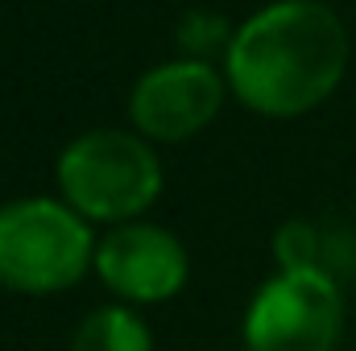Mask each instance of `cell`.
<instances>
[{
    "instance_id": "cell-1",
    "label": "cell",
    "mask_w": 356,
    "mask_h": 351,
    "mask_svg": "<svg viewBox=\"0 0 356 351\" xmlns=\"http://www.w3.org/2000/svg\"><path fill=\"white\" fill-rule=\"evenodd\" d=\"M348 29L323 0H277L253 12L228 46V83L257 116H302L340 87Z\"/></svg>"
},
{
    "instance_id": "cell-2",
    "label": "cell",
    "mask_w": 356,
    "mask_h": 351,
    "mask_svg": "<svg viewBox=\"0 0 356 351\" xmlns=\"http://www.w3.org/2000/svg\"><path fill=\"white\" fill-rule=\"evenodd\" d=\"M58 186L79 215L99 223H129L158 198L162 166L141 137L120 128H95L63 149Z\"/></svg>"
},
{
    "instance_id": "cell-3",
    "label": "cell",
    "mask_w": 356,
    "mask_h": 351,
    "mask_svg": "<svg viewBox=\"0 0 356 351\" xmlns=\"http://www.w3.org/2000/svg\"><path fill=\"white\" fill-rule=\"evenodd\" d=\"M91 264V232L71 203L21 198L0 207V285L13 293L71 289Z\"/></svg>"
},
{
    "instance_id": "cell-4",
    "label": "cell",
    "mask_w": 356,
    "mask_h": 351,
    "mask_svg": "<svg viewBox=\"0 0 356 351\" xmlns=\"http://www.w3.org/2000/svg\"><path fill=\"white\" fill-rule=\"evenodd\" d=\"M344 323L336 277L277 273L266 281L245 314L249 351H332Z\"/></svg>"
},
{
    "instance_id": "cell-5",
    "label": "cell",
    "mask_w": 356,
    "mask_h": 351,
    "mask_svg": "<svg viewBox=\"0 0 356 351\" xmlns=\"http://www.w3.org/2000/svg\"><path fill=\"white\" fill-rule=\"evenodd\" d=\"M224 79L203 58H182L149 71L129 99L133 124L154 141H186L220 112Z\"/></svg>"
},
{
    "instance_id": "cell-6",
    "label": "cell",
    "mask_w": 356,
    "mask_h": 351,
    "mask_svg": "<svg viewBox=\"0 0 356 351\" xmlns=\"http://www.w3.org/2000/svg\"><path fill=\"white\" fill-rule=\"evenodd\" d=\"M95 268L104 285L129 302H166L186 285L182 244L154 223H120L95 248Z\"/></svg>"
},
{
    "instance_id": "cell-7",
    "label": "cell",
    "mask_w": 356,
    "mask_h": 351,
    "mask_svg": "<svg viewBox=\"0 0 356 351\" xmlns=\"http://www.w3.org/2000/svg\"><path fill=\"white\" fill-rule=\"evenodd\" d=\"M71 351H149V331L133 310H95L75 335Z\"/></svg>"
},
{
    "instance_id": "cell-8",
    "label": "cell",
    "mask_w": 356,
    "mask_h": 351,
    "mask_svg": "<svg viewBox=\"0 0 356 351\" xmlns=\"http://www.w3.org/2000/svg\"><path fill=\"white\" fill-rule=\"evenodd\" d=\"M273 257L282 264V273H327L332 277V268L323 261V232L307 219L282 223V232L273 236Z\"/></svg>"
},
{
    "instance_id": "cell-9",
    "label": "cell",
    "mask_w": 356,
    "mask_h": 351,
    "mask_svg": "<svg viewBox=\"0 0 356 351\" xmlns=\"http://www.w3.org/2000/svg\"><path fill=\"white\" fill-rule=\"evenodd\" d=\"M236 33H228L224 17L220 12H191L182 25H178V42L191 50V54H207V50H228Z\"/></svg>"
}]
</instances>
